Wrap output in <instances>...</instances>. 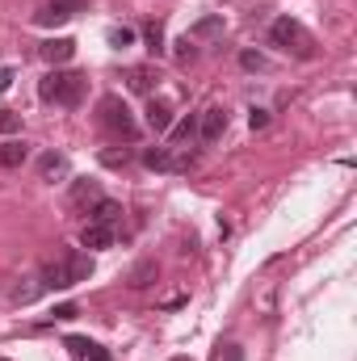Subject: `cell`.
Masks as SVG:
<instances>
[{"label":"cell","mask_w":357,"mask_h":361,"mask_svg":"<svg viewBox=\"0 0 357 361\" xmlns=\"http://www.w3.org/2000/svg\"><path fill=\"white\" fill-rule=\"evenodd\" d=\"M38 97L42 101H55V105H63V109H76L80 101H85V76L80 72H47L42 80H38Z\"/></svg>","instance_id":"cell-1"},{"label":"cell","mask_w":357,"mask_h":361,"mask_svg":"<svg viewBox=\"0 0 357 361\" xmlns=\"http://www.w3.org/2000/svg\"><path fill=\"white\" fill-rule=\"evenodd\" d=\"M269 42H273V47H282V51H294L298 59H311V55H315L311 34H307L298 21H290V17H277V21L269 25Z\"/></svg>","instance_id":"cell-2"},{"label":"cell","mask_w":357,"mask_h":361,"mask_svg":"<svg viewBox=\"0 0 357 361\" xmlns=\"http://www.w3.org/2000/svg\"><path fill=\"white\" fill-rule=\"evenodd\" d=\"M101 122H105V130H114L118 139H135L139 135V122L131 118V109H126V101L122 97H101Z\"/></svg>","instance_id":"cell-3"},{"label":"cell","mask_w":357,"mask_h":361,"mask_svg":"<svg viewBox=\"0 0 357 361\" xmlns=\"http://www.w3.org/2000/svg\"><path fill=\"white\" fill-rule=\"evenodd\" d=\"M76 13H85V0H51V4H42V8L34 13V21H38V25H63V21H72Z\"/></svg>","instance_id":"cell-4"},{"label":"cell","mask_w":357,"mask_h":361,"mask_svg":"<svg viewBox=\"0 0 357 361\" xmlns=\"http://www.w3.org/2000/svg\"><path fill=\"white\" fill-rule=\"evenodd\" d=\"M223 130H227V109L223 105H206L202 118H198V139L202 143H219Z\"/></svg>","instance_id":"cell-5"},{"label":"cell","mask_w":357,"mask_h":361,"mask_svg":"<svg viewBox=\"0 0 357 361\" xmlns=\"http://www.w3.org/2000/svg\"><path fill=\"white\" fill-rule=\"evenodd\" d=\"M38 55H42L51 68H59V63H68V59L76 55V42H72V38H51V42L38 47Z\"/></svg>","instance_id":"cell-6"},{"label":"cell","mask_w":357,"mask_h":361,"mask_svg":"<svg viewBox=\"0 0 357 361\" xmlns=\"http://www.w3.org/2000/svg\"><path fill=\"white\" fill-rule=\"evenodd\" d=\"M143 118H147V126H152L156 135H164V130L173 126V105H169L164 97H152V101H147V114H143Z\"/></svg>","instance_id":"cell-7"},{"label":"cell","mask_w":357,"mask_h":361,"mask_svg":"<svg viewBox=\"0 0 357 361\" xmlns=\"http://www.w3.org/2000/svg\"><path fill=\"white\" fill-rule=\"evenodd\" d=\"M38 177L42 180L68 177V156H63V152H47V156H38Z\"/></svg>","instance_id":"cell-8"},{"label":"cell","mask_w":357,"mask_h":361,"mask_svg":"<svg viewBox=\"0 0 357 361\" xmlns=\"http://www.w3.org/2000/svg\"><path fill=\"white\" fill-rule=\"evenodd\" d=\"M63 269H68V286H80V281L92 277V257L89 252H72V257L63 261Z\"/></svg>","instance_id":"cell-9"},{"label":"cell","mask_w":357,"mask_h":361,"mask_svg":"<svg viewBox=\"0 0 357 361\" xmlns=\"http://www.w3.org/2000/svg\"><path fill=\"white\" fill-rule=\"evenodd\" d=\"M223 34V13H210V17H202V21H193L189 25V42H202V38H219Z\"/></svg>","instance_id":"cell-10"},{"label":"cell","mask_w":357,"mask_h":361,"mask_svg":"<svg viewBox=\"0 0 357 361\" xmlns=\"http://www.w3.org/2000/svg\"><path fill=\"white\" fill-rule=\"evenodd\" d=\"M80 244H85V248H109V244H114V227H105V223H85Z\"/></svg>","instance_id":"cell-11"},{"label":"cell","mask_w":357,"mask_h":361,"mask_svg":"<svg viewBox=\"0 0 357 361\" xmlns=\"http://www.w3.org/2000/svg\"><path fill=\"white\" fill-rule=\"evenodd\" d=\"M38 286H42V290H72V286H68V269H63V261L42 265V273H38Z\"/></svg>","instance_id":"cell-12"},{"label":"cell","mask_w":357,"mask_h":361,"mask_svg":"<svg viewBox=\"0 0 357 361\" xmlns=\"http://www.w3.org/2000/svg\"><path fill=\"white\" fill-rule=\"evenodd\" d=\"M30 160V147L21 143V139H8V143H0V169H21Z\"/></svg>","instance_id":"cell-13"},{"label":"cell","mask_w":357,"mask_h":361,"mask_svg":"<svg viewBox=\"0 0 357 361\" xmlns=\"http://www.w3.org/2000/svg\"><path fill=\"white\" fill-rule=\"evenodd\" d=\"M122 80H126V89L131 92H152L156 89V72H152V68H126Z\"/></svg>","instance_id":"cell-14"},{"label":"cell","mask_w":357,"mask_h":361,"mask_svg":"<svg viewBox=\"0 0 357 361\" xmlns=\"http://www.w3.org/2000/svg\"><path fill=\"white\" fill-rule=\"evenodd\" d=\"M68 349H72L76 357H85V361H114L101 345H92V341H85V336H68Z\"/></svg>","instance_id":"cell-15"},{"label":"cell","mask_w":357,"mask_h":361,"mask_svg":"<svg viewBox=\"0 0 357 361\" xmlns=\"http://www.w3.org/2000/svg\"><path fill=\"white\" fill-rule=\"evenodd\" d=\"M164 135H169V147H185L189 139H198V118H181L177 126H169Z\"/></svg>","instance_id":"cell-16"},{"label":"cell","mask_w":357,"mask_h":361,"mask_svg":"<svg viewBox=\"0 0 357 361\" xmlns=\"http://www.w3.org/2000/svg\"><path fill=\"white\" fill-rule=\"evenodd\" d=\"M156 277H160V265H156V261H139V265L131 269V277H126V286H131V290H143V286H152Z\"/></svg>","instance_id":"cell-17"},{"label":"cell","mask_w":357,"mask_h":361,"mask_svg":"<svg viewBox=\"0 0 357 361\" xmlns=\"http://www.w3.org/2000/svg\"><path fill=\"white\" fill-rule=\"evenodd\" d=\"M143 164H147V169H156V173H169V169H177V160H173V147H152V152H143Z\"/></svg>","instance_id":"cell-18"},{"label":"cell","mask_w":357,"mask_h":361,"mask_svg":"<svg viewBox=\"0 0 357 361\" xmlns=\"http://www.w3.org/2000/svg\"><path fill=\"white\" fill-rule=\"evenodd\" d=\"M118 219H122V206H118V202H109V197L92 202V223H105V227H114Z\"/></svg>","instance_id":"cell-19"},{"label":"cell","mask_w":357,"mask_h":361,"mask_svg":"<svg viewBox=\"0 0 357 361\" xmlns=\"http://www.w3.org/2000/svg\"><path fill=\"white\" fill-rule=\"evenodd\" d=\"M72 202H76V206H92V202H101L97 180H76V185H72Z\"/></svg>","instance_id":"cell-20"},{"label":"cell","mask_w":357,"mask_h":361,"mask_svg":"<svg viewBox=\"0 0 357 361\" xmlns=\"http://www.w3.org/2000/svg\"><path fill=\"white\" fill-rule=\"evenodd\" d=\"M105 38H109V47H114V51L135 47V30H126V25H109V30H105Z\"/></svg>","instance_id":"cell-21"},{"label":"cell","mask_w":357,"mask_h":361,"mask_svg":"<svg viewBox=\"0 0 357 361\" xmlns=\"http://www.w3.org/2000/svg\"><path fill=\"white\" fill-rule=\"evenodd\" d=\"M143 42H147L152 55H164V30H160V25H147V30H143Z\"/></svg>","instance_id":"cell-22"},{"label":"cell","mask_w":357,"mask_h":361,"mask_svg":"<svg viewBox=\"0 0 357 361\" xmlns=\"http://www.w3.org/2000/svg\"><path fill=\"white\" fill-rule=\"evenodd\" d=\"M240 68H244V72H265L269 63H265L261 51H244V55H240Z\"/></svg>","instance_id":"cell-23"},{"label":"cell","mask_w":357,"mask_h":361,"mask_svg":"<svg viewBox=\"0 0 357 361\" xmlns=\"http://www.w3.org/2000/svg\"><path fill=\"white\" fill-rule=\"evenodd\" d=\"M13 130H21V114L0 109V135H13Z\"/></svg>","instance_id":"cell-24"},{"label":"cell","mask_w":357,"mask_h":361,"mask_svg":"<svg viewBox=\"0 0 357 361\" xmlns=\"http://www.w3.org/2000/svg\"><path fill=\"white\" fill-rule=\"evenodd\" d=\"M177 47H181V51H177V59H181V63H193V59H198V47H193L189 38H181Z\"/></svg>","instance_id":"cell-25"},{"label":"cell","mask_w":357,"mask_h":361,"mask_svg":"<svg viewBox=\"0 0 357 361\" xmlns=\"http://www.w3.org/2000/svg\"><path fill=\"white\" fill-rule=\"evenodd\" d=\"M248 126H253V130H265L269 126V109H253V114H248Z\"/></svg>","instance_id":"cell-26"},{"label":"cell","mask_w":357,"mask_h":361,"mask_svg":"<svg viewBox=\"0 0 357 361\" xmlns=\"http://www.w3.org/2000/svg\"><path fill=\"white\" fill-rule=\"evenodd\" d=\"M51 315H55V319H76L80 311H76V302H63V307H55Z\"/></svg>","instance_id":"cell-27"},{"label":"cell","mask_w":357,"mask_h":361,"mask_svg":"<svg viewBox=\"0 0 357 361\" xmlns=\"http://www.w3.org/2000/svg\"><path fill=\"white\" fill-rule=\"evenodd\" d=\"M101 164H109V169H118V164H126V152H122V156H118V152H105V156H101Z\"/></svg>","instance_id":"cell-28"},{"label":"cell","mask_w":357,"mask_h":361,"mask_svg":"<svg viewBox=\"0 0 357 361\" xmlns=\"http://www.w3.org/2000/svg\"><path fill=\"white\" fill-rule=\"evenodd\" d=\"M219 361H244V353H240V345H227V353L219 349Z\"/></svg>","instance_id":"cell-29"},{"label":"cell","mask_w":357,"mask_h":361,"mask_svg":"<svg viewBox=\"0 0 357 361\" xmlns=\"http://www.w3.org/2000/svg\"><path fill=\"white\" fill-rule=\"evenodd\" d=\"M13 89V68H0V92Z\"/></svg>","instance_id":"cell-30"},{"label":"cell","mask_w":357,"mask_h":361,"mask_svg":"<svg viewBox=\"0 0 357 361\" xmlns=\"http://www.w3.org/2000/svg\"><path fill=\"white\" fill-rule=\"evenodd\" d=\"M173 361H189V357H173Z\"/></svg>","instance_id":"cell-31"}]
</instances>
